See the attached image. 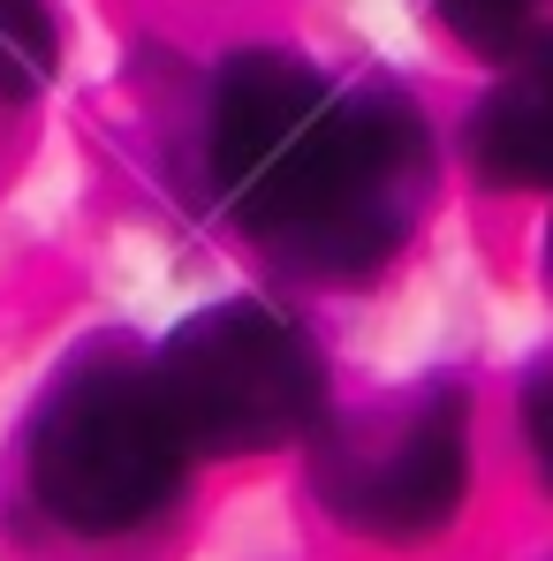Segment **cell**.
Here are the masks:
<instances>
[{
    "instance_id": "obj_1",
    "label": "cell",
    "mask_w": 553,
    "mask_h": 561,
    "mask_svg": "<svg viewBox=\"0 0 553 561\" xmlns=\"http://www.w3.org/2000/svg\"><path fill=\"white\" fill-rule=\"evenodd\" d=\"M212 183L280 266L365 280L433 197V129L394 84H334L258 46L212 84Z\"/></svg>"
},
{
    "instance_id": "obj_2",
    "label": "cell",
    "mask_w": 553,
    "mask_h": 561,
    "mask_svg": "<svg viewBox=\"0 0 553 561\" xmlns=\"http://www.w3.org/2000/svg\"><path fill=\"white\" fill-rule=\"evenodd\" d=\"M23 470L38 508L84 539H114L168 516L183 493L189 448L168 417L160 373L122 342L77 350L31 410Z\"/></svg>"
},
{
    "instance_id": "obj_3",
    "label": "cell",
    "mask_w": 553,
    "mask_h": 561,
    "mask_svg": "<svg viewBox=\"0 0 553 561\" xmlns=\"http://www.w3.org/2000/svg\"><path fill=\"white\" fill-rule=\"evenodd\" d=\"M152 373L189 456L288 448L326 425V357L288 311L251 296L183 319Z\"/></svg>"
},
{
    "instance_id": "obj_4",
    "label": "cell",
    "mask_w": 553,
    "mask_h": 561,
    "mask_svg": "<svg viewBox=\"0 0 553 561\" xmlns=\"http://www.w3.org/2000/svg\"><path fill=\"white\" fill-rule=\"evenodd\" d=\"M326 516H342L365 539H433L448 531L470 485V417L462 394L440 387H410L394 402H379L357 425H334L319 470H311Z\"/></svg>"
},
{
    "instance_id": "obj_5",
    "label": "cell",
    "mask_w": 553,
    "mask_h": 561,
    "mask_svg": "<svg viewBox=\"0 0 553 561\" xmlns=\"http://www.w3.org/2000/svg\"><path fill=\"white\" fill-rule=\"evenodd\" d=\"M470 160L500 190H553V31H531L470 106Z\"/></svg>"
},
{
    "instance_id": "obj_6",
    "label": "cell",
    "mask_w": 553,
    "mask_h": 561,
    "mask_svg": "<svg viewBox=\"0 0 553 561\" xmlns=\"http://www.w3.org/2000/svg\"><path fill=\"white\" fill-rule=\"evenodd\" d=\"M61 61V31L46 0H0V99H31L46 92Z\"/></svg>"
},
{
    "instance_id": "obj_7",
    "label": "cell",
    "mask_w": 553,
    "mask_h": 561,
    "mask_svg": "<svg viewBox=\"0 0 553 561\" xmlns=\"http://www.w3.org/2000/svg\"><path fill=\"white\" fill-rule=\"evenodd\" d=\"M448 31H456L462 46H477V54H516L531 31H539V0H425Z\"/></svg>"
},
{
    "instance_id": "obj_8",
    "label": "cell",
    "mask_w": 553,
    "mask_h": 561,
    "mask_svg": "<svg viewBox=\"0 0 553 561\" xmlns=\"http://www.w3.org/2000/svg\"><path fill=\"white\" fill-rule=\"evenodd\" d=\"M523 456L539 470V485L553 493V365L523 379Z\"/></svg>"
},
{
    "instance_id": "obj_9",
    "label": "cell",
    "mask_w": 553,
    "mask_h": 561,
    "mask_svg": "<svg viewBox=\"0 0 553 561\" xmlns=\"http://www.w3.org/2000/svg\"><path fill=\"white\" fill-rule=\"evenodd\" d=\"M546 288H553V228H546Z\"/></svg>"
}]
</instances>
